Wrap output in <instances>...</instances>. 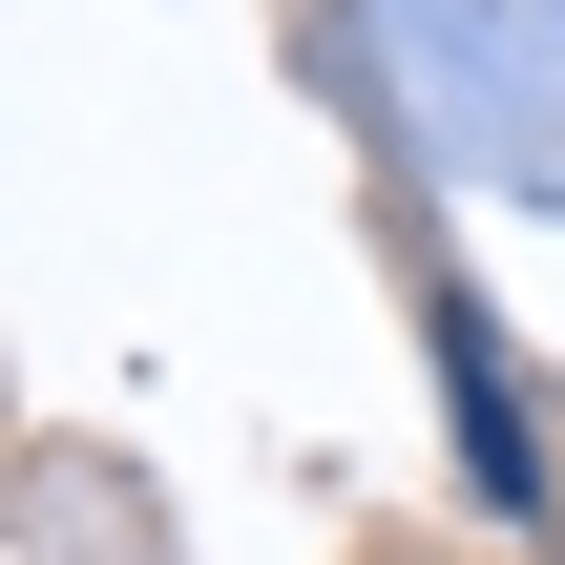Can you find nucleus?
<instances>
[{"mask_svg": "<svg viewBox=\"0 0 565 565\" xmlns=\"http://www.w3.org/2000/svg\"><path fill=\"white\" fill-rule=\"evenodd\" d=\"M440 398H461V461H482V503H503V524H545V440H524V398H503L482 315H440Z\"/></svg>", "mask_w": 565, "mask_h": 565, "instance_id": "obj_1", "label": "nucleus"}]
</instances>
